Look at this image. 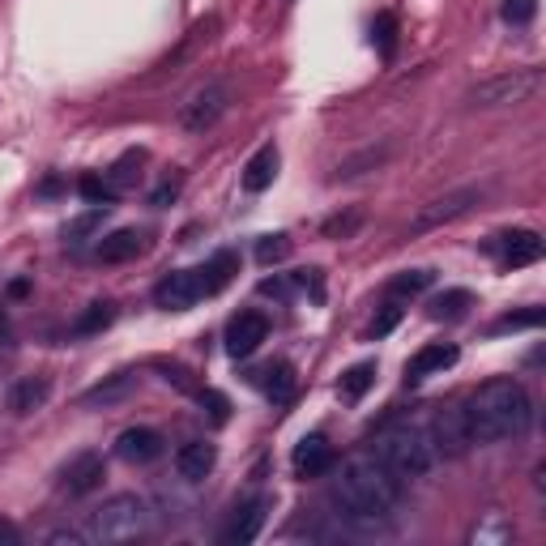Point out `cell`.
I'll list each match as a JSON object with an SVG mask.
<instances>
[{
  "instance_id": "1",
  "label": "cell",
  "mask_w": 546,
  "mask_h": 546,
  "mask_svg": "<svg viewBox=\"0 0 546 546\" xmlns=\"http://www.w3.org/2000/svg\"><path fill=\"white\" fill-rule=\"evenodd\" d=\"M465 414V431H470V444H500V440H517L525 436L529 419H534V406H529L525 384L517 380H487L470 393V401L461 406Z\"/></svg>"
},
{
  "instance_id": "2",
  "label": "cell",
  "mask_w": 546,
  "mask_h": 546,
  "mask_svg": "<svg viewBox=\"0 0 546 546\" xmlns=\"http://www.w3.org/2000/svg\"><path fill=\"white\" fill-rule=\"evenodd\" d=\"M376 457L389 465V470L401 478V483H414V478H427L436 470V448H431L427 427H414V423H397L389 431L376 436Z\"/></svg>"
},
{
  "instance_id": "3",
  "label": "cell",
  "mask_w": 546,
  "mask_h": 546,
  "mask_svg": "<svg viewBox=\"0 0 546 546\" xmlns=\"http://www.w3.org/2000/svg\"><path fill=\"white\" fill-rule=\"evenodd\" d=\"M150 525H154V517H150V504L141 500V495H111V500H103V508L90 512L86 538L107 542V546L137 542V538L150 534Z\"/></svg>"
},
{
  "instance_id": "4",
  "label": "cell",
  "mask_w": 546,
  "mask_h": 546,
  "mask_svg": "<svg viewBox=\"0 0 546 546\" xmlns=\"http://www.w3.org/2000/svg\"><path fill=\"white\" fill-rule=\"evenodd\" d=\"M342 483L359 495L363 504H372L376 512H384V517H397V508H401V478L384 465L376 453H359V457H350L346 461V470H342Z\"/></svg>"
},
{
  "instance_id": "5",
  "label": "cell",
  "mask_w": 546,
  "mask_h": 546,
  "mask_svg": "<svg viewBox=\"0 0 546 546\" xmlns=\"http://www.w3.org/2000/svg\"><path fill=\"white\" fill-rule=\"evenodd\" d=\"M546 73L538 69V64H529V69H512L504 77H491V82L474 86L470 90V103L474 107H517V103H529L534 94L542 90Z\"/></svg>"
},
{
  "instance_id": "6",
  "label": "cell",
  "mask_w": 546,
  "mask_h": 546,
  "mask_svg": "<svg viewBox=\"0 0 546 546\" xmlns=\"http://www.w3.org/2000/svg\"><path fill=\"white\" fill-rule=\"evenodd\" d=\"M483 201V188H457V192H448V197H436L431 205H423L419 214H414L410 222V235H427V231H440L444 222H457L474 210V205Z\"/></svg>"
},
{
  "instance_id": "7",
  "label": "cell",
  "mask_w": 546,
  "mask_h": 546,
  "mask_svg": "<svg viewBox=\"0 0 546 546\" xmlns=\"http://www.w3.org/2000/svg\"><path fill=\"white\" fill-rule=\"evenodd\" d=\"M227 103H231V94L227 86H201L192 99L180 107V124L188 128V133H205V128H214L222 116H227Z\"/></svg>"
},
{
  "instance_id": "8",
  "label": "cell",
  "mask_w": 546,
  "mask_h": 546,
  "mask_svg": "<svg viewBox=\"0 0 546 546\" xmlns=\"http://www.w3.org/2000/svg\"><path fill=\"white\" fill-rule=\"evenodd\" d=\"M205 295L210 291H205V282H201V269H180V273H171V278L158 282L154 303L163 312H188V308H197Z\"/></svg>"
},
{
  "instance_id": "9",
  "label": "cell",
  "mask_w": 546,
  "mask_h": 546,
  "mask_svg": "<svg viewBox=\"0 0 546 546\" xmlns=\"http://www.w3.org/2000/svg\"><path fill=\"white\" fill-rule=\"evenodd\" d=\"M427 436H431V448H436V457H461L465 448H474V444H470V431H465V414H461V406L440 410L436 419H431Z\"/></svg>"
},
{
  "instance_id": "10",
  "label": "cell",
  "mask_w": 546,
  "mask_h": 546,
  "mask_svg": "<svg viewBox=\"0 0 546 546\" xmlns=\"http://www.w3.org/2000/svg\"><path fill=\"white\" fill-rule=\"evenodd\" d=\"M487 252H495L508 269H525V265H538L542 261V235L534 231H504V235H495Z\"/></svg>"
},
{
  "instance_id": "11",
  "label": "cell",
  "mask_w": 546,
  "mask_h": 546,
  "mask_svg": "<svg viewBox=\"0 0 546 546\" xmlns=\"http://www.w3.org/2000/svg\"><path fill=\"white\" fill-rule=\"evenodd\" d=\"M116 453L128 465H150V461H158V457L167 453V440L158 436L154 427H128V431H120Z\"/></svg>"
},
{
  "instance_id": "12",
  "label": "cell",
  "mask_w": 546,
  "mask_h": 546,
  "mask_svg": "<svg viewBox=\"0 0 546 546\" xmlns=\"http://www.w3.org/2000/svg\"><path fill=\"white\" fill-rule=\"evenodd\" d=\"M269 337V320L261 312H239L231 325H227V350L235 359H248L256 346Z\"/></svg>"
},
{
  "instance_id": "13",
  "label": "cell",
  "mask_w": 546,
  "mask_h": 546,
  "mask_svg": "<svg viewBox=\"0 0 546 546\" xmlns=\"http://www.w3.org/2000/svg\"><path fill=\"white\" fill-rule=\"evenodd\" d=\"M103 478H107V465L99 453H82V457H73L69 465H64V491L69 495H90V491H99L103 487Z\"/></svg>"
},
{
  "instance_id": "14",
  "label": "cell",
  "mask_w": 546,
  "mask_h": 546,
  "mask_svg": "<svg viewBox=\"0 0 546 546\" xmlns=\"http://www.w3.org/2000/svg\"><path fill=\"white\" fill-rule=\"evenodd\" d=\"M291 465H295L299 478H320V474H329V470H333V444H329L325 436H303V440L295 444Z\"/></svg>"
},
{
  "instance_id": "15",
  "label": "cell",
  "mask_w": 546,
  "mask_h": 546,
  "mask_svg": "<svg viewBox=\"0 0 546 546\" xmlns=\"http://www.w3.org/2000/svg\"><path fill=\"white\" fill-rule=\"evenodd\" d=\"M137 384H141V376H137V372H120V376H107L103 384H94V389H86L82 406H90V410H107V406H120V401H128V397L137 393Z\"/></svg>"
},
{
  "instance_id": "16",
  "label": "cell",
  "mask_w": 546,
  "mask_h": 546,
  "mask_svg": "<svg viewBox=\"0 0 546 546\" xmlns=\"http://www.w3.org/2000/svg\"><path fill=\"white\" fill-rule=\"evenodd\" d=\"M214 465H218V453H214V444H205V440H192L175 453V470H180V478H188V483L210 478Z\"/></svg>"
},
{
  "instance_id": "17",
  "label": "cell",
  "mask_w": 546,
  "mask_h": 546,
  "mask_svg": "<svg viewBox=\"0 0 546 546\" xmlns=\"http://www.w3.org/2000/svg\"><path fill=\"white\" fill-rule=\"evenodd\" d=\"M141 248H146V235L141 231H111L107 239H99L94 256H99L103 265H124V261H137Z\"/></svg>"
},
{
  "instance_id": "18",
  "label": "cell",
  "mask_w": 546,
  "mask_h": 546,
  "mask_svg": "<svg viewBox=\"0 0 546 546\" xmlns=\"http://www.w3.org/2000/svg\"><path fill=\"white\" fill-rule=\"evenodd\" d=\"M457 359H461V355H457V346H453V342H436V346H423L419 355L410 359L406 376H410V380H427V376L444 372V367H453Z\"/></svg>"
},
{
  "instance_id": "19",
  "label": "cell",
  "mask_w": 546,
  "mask_h": 546,
  "mask_svg": "<svg viewBox=\"0 0 546 546\" xmlns=\"http://www.w3.org/2000/svg\"><path fill=\"white\" fill-rule=\"evenodd\" d=\"M265 517H269V500H252L244 512H235V521L222 529V542L235 546V542H252L256 534L265 529Z\"/></svg>"
},
{
  "instance_id": "20",
  "label": "cell",
  "mask_w": 546,
  "mask_h": 546,
  "mask_svg": "<svg viewBox=\"0 0 546 546\" xmlns=\"http://www.w3.org/2000/svg\"><path fill=\"white\" fill-rule=\"evenodd\" d=\"M47 397H52V380H47V376H26V380L13 384L9 410H13V414H30V410H39Z\"/></svg>"
},
{
  "instance_id": "21",
  "label": "cell",
  "mask_w": 546,
  "mask_h": 546,
  "mask_svg": "<svg viewBox=\"0 0 546 546\" xmlns=\"http://www.w3.org/2000/svg\"><path fill=\"white\" fill-rule=\"evenodd\" d=\"M278 175V146H261L248 163H244V188L248 192H265Z\"/></svg>"
},
{
  "instance_id": "22",
  "label": "cell",
  "mask_w": 546,
  "mask_h": 546,
  "mask_svg": "<svg viewBox=\"0 0 546 546\" xmlns=\"http://www.w3.org/2000/svg\"><path fill=\"white\" fill-rule=\"evenodd\" d=\"M372 384H376V363H355L342 380H337V393H342V401L355 406V401H363V393L372 389Z\"/></svg>"
},
{
  "instance_id": "23",
  "label": "cell",
  "mask_w": 546,
  "mask_h": 546,
  "mask_svg": "<svg viewBox=\"0 0 546 546\" xmlns=\"http://www.w3.org/2000/svg\"><path fill=\"white\" fill-rule=\"evenodd\" d=\"M235 269H239L235 252H218V256H210V261L201 265V282H205V291H210V295H218L222 286H227V282L235 278Z\"/></svg>"
},
{
  "instance_id": "24",
  "label": "cell",
  "mask_w": 546,
  "mask_h": 546,
  "mask_svg": "<svg viewBox=\"0 0 546 546\" xmlns=\"http://www.w3.org/2000/svg\"><path fill=\"white\" fill-rule=\"evenodd\" d=\"M265 393L278 401V406H286V401L295 397V372H291V363H273V367H265Z\"/></svg>"
},
{
  "instance_id": "25",
  "label": "cell",
  "mask_w": 546,
  "mask_h": 546,
  "mask_svg": "<svg viewBox=\"0 0 546 546\" xmlns=\"http://www.w3.org/2000/svg\"><path fill=\"white\" fill-rule=\"evenodd\" d=\"M111 320H116V303H90V308L77 316V325H73V333H82V337H90V333H103Z\"/></svg>"
},
{
  "instance_id": "26",
  "label": "cell",
  "mask_w": 546,
  "mask_h": 546,
  "mask_svg": "<svg viewBox=\"0 0 546 546\" xmlns=\"http://www.w3.org/2000/svg\"><path fill=\"white\" fill-rule=\"evenodd\" d=\"M431 282H436V273H431V269H406V273H397V278L389 282V295H397V299L410 295L414 299V295H423Z\"/></svg>"
},
{
  "instance_id": "27",
  "label": "cell",
  "mask_w": 546,
  "mask_h": 546,
  "mask_svg": "<svg viewBox=\"0 0 546 546\" xmlns=\"http://www.w3.org/2000/svg\"><path fill=\"white\" fill-rule=\"evenodd\" d=\"M470 303H474L470 291H444V295L431 299L427 312L436 316V320H457V316H465V308H470Z\"/></svg>"
},
{
  "instance_id": "28",
  "label": "cell",
  "mask_w": 546,
  "mask_h": 546,
  "mask_svg": "<svg viewBox=\"0 0 546 546\" xmlns=\"http://www.w3.org/2000/svg\"><path fill=\"white\" fill-rule=\"evenodd\" d=\"M542 325V308H525V312H508L491 325V333H517V329H538Z\"/></svg>"
},
{
  "instance_id": "29",
  "label": "cell",
  "mask_w": 546,
  "mask_h": 546,
  "mask_svg": "<svg viewBox=\"0 0 546 546\" xmlns=\"http://www.w3.org/2000/svg\"><path fill=\"white\" fill-rule=\"evenodd\" d=\"M372 39L380 47V56H393L397 52V18H393V13H380V18L372 22Z\"/></svg>"
},
{
  "instance_id": "30",
  "label": "cell",
  "mask_w": 546,
  "mask_h": 546,
  "mask_svg": "<svg viewBox=\"0 0 546 546\" xmlns=\"http://www.w3.org/2000/svg\"><path fill=\"white\" fill-rule=\"evenodd\" d=\"M291 256V239L286 235H265L261 244H256V261L261 265H278V261H286Z\"/></svg>"
},
{
  "instance_id": "31",
  "label": "cell",
  "mask_w": 546,
  "mask_h": 546,
  "mask_svg": "<svg viewBox=\"0 0 546 546\" xmlns=\"http://www.w3.org/2000/svg\"><path fill=\"white\" fill-rule=\"evenodd\" d=\"M384 158H389V150H363L359 158H346V163L337 167V180H355V175H363V167H380Z\"/></svg>"
},
{
  "instance_id": "32",
  "label": "cell",
  "mask_w": 546,
  "mask_h": 546,
  "mask_svg": "<svg viewBox=\"0 0 546 546\" xmlns=\"http://www.w3.org/2000/svg\"><path fill=\"white\" fill-rule=\"evenodd\" d=\"M534 13H538V0H504L500 18L508 26H529V22H534Z\"/></svg>"
},
{
  "instance_id": "33",
  "label": "cell",
  "mask_w": 546,
  "mask_h": 546,
  "mask_svg": "<svg viewBox=\"0 0 546 546\" xmlns=\"http://www.w3.org/2000/svg\"><path fill=\"white\" fill-rule=\"evenodd\" d=\"M141 158H146V154H141V150H137V154H124V158H120V163H116V171H111V175H107V184H111V188H116V192H120V188H128V184H133V180H137V171H133V167H141Z\"/></svg>"
},
{
  "instance_id": "34",
  "label": "cell",
  "mask_w": 546,
  "mask_h": 546,
  "mask_svg": "<svg viewBox=\"0 0 546 546\" xmlns=\"http://www.w3.org/2000/svg\"><path fill=\"white\" fill-rule=\"evenodd\" d=\"M77 192H82L86 201H99V205H107L111 197H116V188H111L107 180H94V175H86V180L77 184Z\"/></svg>"
},
{
  "instance_id": "35",
  "label": "cell",
  "mask_w": 546,
  "mask_h": 546,
  "mask_svg": "<svg viewBox=\"0 0 546 546\" xmlns=\"http://www.w3.org/2000/svg\"><path fill=\"white\" fill-rule=\"evenodd\" d=\"M470 538H474V542H508V538H512V525H504L500 517H491L487 525H478Z\"/></svg>"
},
{
  "instance_id": "36",
  "label": "cell",
  "mask_w": 546,
  "mask_h": 546,
  "mask_svg": "<svg viewBox=\"0 0 546 546\" xmlns=\"http://www.w3.org/2000/svg\"><path fill=\"white\" fill-rule=\"evenodd\" d=\"M291 282L299 286V291H308V295H312L316 303H320V299H325V282H320V269H299V273H295V278H291Z\"/></svg>"
},
{
  "instance_id": "37",
  "label": "cell",
  "mask_w": 546,
  "mask_h": 546,
  "mask_svg": "<svg viewBox=\"0 0 546 546\" xmlns=\"http://www.w3.org/2000/svg\"><path fill=\"white\" fill-rule=\"evenodd\" d=\"M197 401H201V406H210V414H214V423H227V397H222V393H214V389H197Z\"/></svg>"
},
{
  "instance_id": "38",
  "label": "cell",
  "mask_w": 546,
  "mask_h": 546,
  "mask_svg": "<svg viewBox=\"0 0 546 546\" xmlns=\"http://www.w3.org/2000/svg\"><path fill=\"white\" fill-rule=\"evenodd\" d=\"M401 325V308H393V303H389V308H384L376 320H372V337H384V333H393Z\"/></svg>"
},
{
  "instance_id": "39",
  "label": "cell",
  "mask_w": 546,
  "mask_h": 546,
  "mask_svg": "<svg viewBox=\"0 0 546 546\" xmlns=\"http://www.w3.org/2000/svg\"><path fill=\"white\" fill-rule=\"evenodd\" d=\"M355 227H359V214H346V218H329V222H325V235H329V239H346V235L355 231Z\"/></svg>"
},
{
  "instance_id": "40",
  "label": "cell",
  "mask_w": 546,
  "mask_h": 546,
  "mask_svg": "<svg viewBox=\"0 0 546 546\" xmlns=\"http://www.w3.org/2000/svg\"><path fill=\"white\" fill-rule=\"evenodd\" d=\"M47 542H52V546H60V542L77 546V542H90V538H86V529H52V534H47Z\"/></svg>"
},
{
  "instance_id": "41",
  "label": "cell",
  "mask_w": 546,
  "mask_h": 546,
  "mask_svg": "<svg viewBox=\"0 0 546 546\" xmlns=\"http://www.w3.org/2000/svg\"><path fill=\"white\" fill-rule=\"evenodd\" d=\"M175 197H180V180H167V184H158V188H154L150 205H167V201H175Z\"/></svg>"
},
{
  "instance_id": "42",
  "label": "cell",
  "mask_w": 546,
  "mask_h": 546,
  "mask_svg": "<svg viewBox=\"0 0 546 546\" xmlns=\"http://www.w3.org/2000/svg\"><path fill=\"white\" fill-rule=\"evenodd\" d=\"M167 384H175V389H184V393H197V384L188 380L184 367H167Z\"/></svg>"
},
{
  "instance_id": "43",
  "label": "cell",
  "mask_w": 546,
  "mask_h": 546,
  "mask_svg": "<svg viewBox=\"0 0 546 546\" xmlns=\"http://www.w3.org/2000/svg\"><path fill=\"white\" fill-rule=\"evenodd\" d=\"M261 295L286 299V295H291V282H282V278H265V282H261Z\"/></svg>"
},
{
  "instance_id": "44",
  "label": "cell",
  "mask_w": 546,
  "mask_h": 546,
  "mask_svg": "<svg viewBox=\"0 0 546 546\" xmlns=\"http://www.w3.org/2000/svg\"><path fill=\"white\" fill-rule=\"evenodd\" d=\"M0 542H5V546H13V542H22V534H18V525H13V521H0Z\"/></svg>"
}]
</instances>
